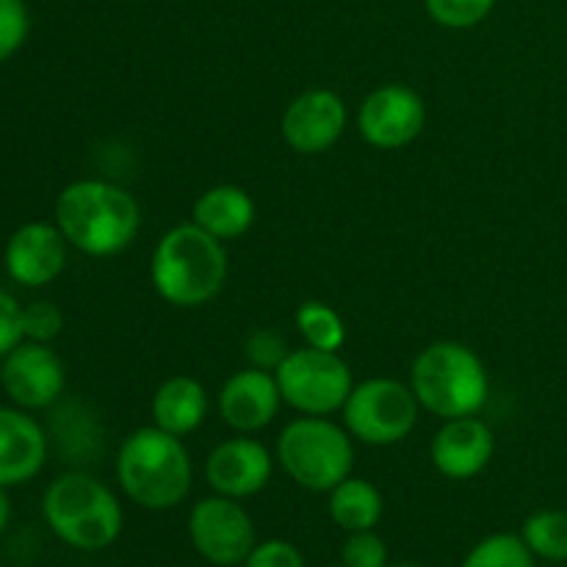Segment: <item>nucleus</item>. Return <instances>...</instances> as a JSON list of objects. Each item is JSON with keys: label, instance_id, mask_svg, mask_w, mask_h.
Here are the masks:
<instances>
[{"label": "nucleus", "instance_id": "nucleus-1", "mask_svg": "<svg viewBox=\"0 0 567 567\" xmlns=\"http://www.w3.org/2000/svg\"><path fill=\"white\" fill-rule=\"evenodd\" d=\"M53 221L66 244L89 258H111L136 241L142 208L127 188L109 181H75L59 194Z\"/></svg>", "mask_w": 567, "mask_h": 567}, {"label": "nucleus", "instance_id": "nucleus-2", "mask_svg": "<svg viewBox=\"0 0 567 567\" xmlns=\"http://www.w3.org/2000/svg\"><path fill=\"white\" fill-rule=\"evenodd\" d=\"M150 280L155 293L175 308L192 310L214 302L227 282L225 241L194 221L169 227L153 249Z\"/></svg>", "mask_w": 567, "mask_h": 567}, {"label": "nucleus", "instance_id": "nucleus-3", "mask_svg": "<svg viewBox=\"0 0 567 567\" xmlns=\"http://www.w3.org/2000/svg\"><path fill=\"white\" fill-rule=\"evenodd\" d=\"M116 482L144 509H172L192 493L194 465L183 437L155 424L131 432L116 452Z\"/></svg>", "mask_w": 567, "mask_h": 567}, {"label": "nucleus", "instance_id": "nucleus-4", "mask_svg": "<svg viewBox=\"0 0 567 567\" xmlns=\"http://www.w3.org/2000/svg\"><path fill=\"white\" fill-rule=\"evenodd\" d=\"M42 513L53 535L78 551H103L114 546L125 526V513L114 491L83 471H70L50 482Z\"/></svg>", "mask_w": 567, "mask_h": 567}, {"label": "nucleus", "instance_id": "nucleus-5", "mask_svg": "<svg viewBox=\"0 0 567 567\" xmlns=\"http://www.w3.org/2000/svg\"><path fill=\"white\" fill-rule=\"evenodd\" d=\"M410 388L421 410L449 421L480 415L491 396V377L471 347L460 341H435L413 360Z\"/></svg>", "mask_w": 567, "mask_h": 567}, {"label": "nucleus", "instance_id": "nucleus-6", "mask_svg": "<svg viewBox=\"0 0 567 567\" xmlns=\"http://www.w3.org/2000/svg\"><path fill=\"white\" fill-rule=\"evenodd\" d=\"M277 463L310 493H330L354 468V437L324 415H302L277 435Z\"/></svg>", "mask_w": 567, "mask_h": 567}, {"label": "nucleus", "instance_id": "nucleus-7", "mask_svg": "<svg viewBox=\"0 0 567 567\" xmlns=\"http://www.w3.org/2000/svg\"><path fill=\"white\" fill-rule=\"evenodd\" d=\"M421 404L410 382L374 377L352 388L343 404V426L354 441L365 446H393L410 437L419 424Z\"/></svg>", "mask_w": 567, "mask_h": 567}, {"label": "nucleus", "instance_id": "nucleus-8", "mask_svg": "<svg viewBox=\"0 0 567 567\" xmlns=\"http://www.w3.org/2000/svg\"><path fill=\"white\" fill-rule=\"evenodd\" d=\"M282 402L302 415H332L343 410L354 380L352 369L338 352L305 347L291 349L275 369Z\"/></svg>", "mask_w": 567, "mask_h": 567}, {"label": "nucleus", "instance_id": "nucleus-9", "mask_svg": "<svg viewBox=\"0 0 567 567\" xmlns=\"http://www.w3.org/2000/svg\"><path fill=\"white\" fill-rule=\"evenodd\" d=\"M186 529L194 551L216 567L244 565L258 543L252 518L241 502L216 493L194 504Z\"/></svg>", "mask_w": 567, "mask_h": 567}, {"label": "nucleus", "instance_id": "nucleus-10", "mask_svg": "<svg viewBox=\"0 0 567 567\" xmlns=\"http://www.w3.org/2000/svg\"><path fill=\"white\" fill-rule=\"evenodd\" d=\"M426 105L415 89L385 83L365 94L358 109V131L377 150H402L421 136Z\"/></svg>", "mask_w": 567, "mask_h": 567}, {"label": "nucleus", "instance_id": "nucleus-11", "mask_svg": "<svg viewBox=\"0 0 567 567\" xmlns=\"http://www.w3.org/2000/svg\"><path fill=\"white\" fill-rule=\"evenodd\" d=\"M0 382L17 408L44 410L64 393L66 371L50 343L22 341L3 358Z\"/></svg>", "mask_w": 567, "mask_h": 567}, {"label": "nucleus", "instance_id": "nucleus-12", "mask_svg": "<svg viewBox=\"0 0 567 567\" xmlns=\"http://www.w3.org/2000/svg\"><path fill=\"white\" fill-rule=\"evenodd\" d=\"M349 122L347 103L330 89H310L293 97L282 114V138L299 155H321L338 144Z\"/></svg>", "mask_w": 567, "mask_h": 567}, {"label": "nucleus", "instance_id": "nucleus-13", "mask_svg": "<svg viewBox=\"0 0 567 567\" xmlns=\"http://www.w3.org/2000/svg\"><path fill=\"white\" fill-rule=\"evenodd\" d=\"M275 474V457L260 441L249 435L227 437L210 449L205 460V480L216 496L241 498L258 496Z\"/></svg>", "mask_w": 567, "mask_h": 567}, {"label": "nucleus", "instance_id": "nucleus-14", "mask_svg": "<svg viewBox=\"0 0 567 567\" xmlns=\"http://www.w3.org/2000/svg\"><path fill=\"white\" fill-rule=\"evenodd\" d=\"M66 247L70 244L55 221H28L17 227L6 244V271L20 286L44 288L59 280L66 269Z\"/></svg>", "mask_w": 567, "mask_h": 567}, {"label": "nucleus", "instance_id": "nucleus-15", "mask_svg": "<svg viewBox=\"0 0 567 567\" xmlns=\"http://www.w3.org/2000/svg\"><path fill=\"white\" fill-rule=\"evenodd\" d=\"M493 452H496L493 430L476 415L443 421V426L432 435L430 443V460L435 471L454 482L480 476L491 465Z\"/></svg>", "mask_w": 567, "mask_h": 567}, {"label": "nucleus", "instance_id": "nucleus-16", "mask_svg": "<svg viewBox=\"0 0 567 567\" xmlns=\"http://www.w3.org/2000/svg\"><path fill=\"white\" fill-rule=\"evenodd\" d=\"M282 408L275 371H236L219 391V415L238 435H255L277 419Z\"/></svg>", "mask_w": 567, "mask_h": 567}, {"label": "nucleus", "instance_id": "nucleus-17", "mask_svg": "<svg viewBox=\"0 0 567 567\" xmlns=\"http://www.w3.org/2000/svg\"><path fill=\"white\" fill-rule=\"evenodd\" d=\"M48 460L42 426L22 410L0 408V487L31 482Z\"/></svg>", "mask_w": 567, "mask_h": 567}, {"label": "nucleus", "instance_id": "nucleus-18", "mask_svg": "<svg viewBox=\"0 0 567 567\" xmlns=\"http://www.w3.org/2000/svg\"><path fill=\"white\" fill-rule=\"evenodd\" d=\"M255 216H258L255 199L249 197L247 188L233 186V183L205 188L192 208L194 225L219 241H236L244 233H249Z\"/></svg>", "mask_w": 567, "mask_h": 567}, {"label": "nucleus", "instance_id": "nucleus-19", "mask_svg": "<svg viewBox=\"0 0 567 567\" xmlns=\"http://www.w3.org/2000/svg\"><path fill=\"white\" fill-rule=\"evenodd\" d=\"M150 410H153V424L158 430L177 437H186L192 432H197L205 424V419H208V391L194 377H169L153 393Z\"/></svg>", "mask_w": 567, "mask_h": 567}, {"label": "nucleus", "instance_id": "nucleus-20", "mask_svg": "<svg viewBox=\"0 0 567 567\" xmlns=\"http://www.w3.org/2000/svg\"><path fill=\"white\" fill-rule=\"evenodd\" d=\"M382 509H385L382 493L360 476H347L341 485L330 491V518L347 535L349 532L374 529L382 518Z\"/></svg>", "mask_w": 567, "mask_h": 567}, {"label": "nucleus", "instance_id": "nucleus-21", "mask_svg": "<svg viewBox=\"0 0 567 567\" xmlns=\"http://www.w3.org/2000/svg\"><path fill=\"white\" fill-rule=\"evenodd\" d=\"M293 321H297L305 347L321 349V352H341L347 343V324H343L341 313L319 299H308L299 305Z\"/></svg>", "mask_w": 567, "mask_h": 567}, {"label": "nucleus", "instance_id": "nucleus-22", "mask_svg": "<svg viewBox=\"0 0 567 567\" xmlns=\"http://www.w3.org/2000/svg\"><path fill=\"white\" fill-rule=\"evenodd\" d=\"M520 537L537 559L567 563V513L565 509H537L520 526Z\"/></svg>", "mask_w": 567, "mask_h": 567}, {"label": "nucleus", "instance_id": "nucleus-23", "mask_svg": "<svg viewBox=\"0 0 567 567\" xmlns=\"http://www.w3.org/2000/svg\"><path fill=\"white\" fill-rule=\"evenodd\" d=\"M535 559L524 537L498 532L476 543L460 567H535Z\"/></svg>", "mask_w": 567, "mask_h": 567}, {"label": "nucleus", "instance_id": "nucleus-24", "mask_svg": "<svg viewBox=\"0 0 567 567\" xmlns=\"http://www.w3.org/2000/svg\"><path fill=\"white\" fill-rule=\"evenodd\" d=\"M424 6L432 22L452 28V31H465V28L485 22L496 0H424Z\"/></svg>", "mask_w": 567, "mask_h": 567}, {"label": "nucleus", "instance_id": "nucleus-25", "mask_svg": "<svg viewBox=\"0 0 567 567\" xmlns=\"http://www.w3.org/2000/svg\"><path fill=\"white\" fill-rule=\"evenodd\" d=\"M28 31H31V14L25 0H0V64L25 44Z\"/></svg>", "mask_w": 567, "mask_h": 567}, {"label": "nucleus", "instance_id": "nucleus-26", "mask_svg": "<svg viewBox=\"0 0 567 567\" xmlns=\"http://www.w3.org/2000/svg\"><path fill=\"white\" fill-rule=\"evenodd\" d=\"M22 330H25V341L50 343L64 330V313L59 310V305L39 299V302L22 308Z\"/></svg>", "mask_w": 567, "mask_h": 567}, {"label": "nucleus", "instance_id": "nucleus-27", "mask_svg": "<svg viewBox=\"0 0 567 567\" xmlns=\"http://www.w3.org/2000/svg\"><path fill=\"white\" fill-rule=\"evenodd\" d=\"M341 565L347 567H385L388 546L374 529L349 532L341 546Z\"/></svg>", "mask_w": 567, "mask_h": 567}, {"label": "nucleus", "instance_id": "nucleus-28", "mask_svg": "<svg viewBox=\"0 0 567 567\" xmlns=\"http://www.w3.org/2000/svg\"><path fill=\"white\" fill-rule=\"evenodd\" d=\"M244 567H305V557L293 543L288 540H264L255 543Z\"/></svg>", "mask_w": 567, "mask_h": 567}, {"label": "nucleus", "instance_id": "nucleus-29", "mask_svg": "<svg viewBox=\"0 0 567 567\" xmlns=\"http://www.w3.org/2000/svg\"><path fill=\"white\" fill-rule=\"evenodd\" d=\"M288 354L286 343H282L280 336L269 330H255L252 336L247 338V358L252 360L255 369L275 371L277 365L282 363V358Z\"/></svg>", "mask_w": 567, "mask_h": 567}, {"label": "nucleus", "instance_id": "nucleus-30", "mask_svg": "<svg viewBox=\"0 0 567 567\" xmlns=\"http://www.w3.org/2000/svg\"><path fill=\"white\" fill-rule=\"evenodd\" d=\"M25 341L22 330V305L11 297L9 291L0 288V358L11 352L14 347Z\"/></svg>", "mask_w": 567, "mask_h": 567}, {"label": "nucleus", "instance_id": "nucleus-31", "mask_svg": "<svg viewBox=\"0 0 567 567\" xmlns=\"http://www.w3.org/2000/svg\"><path fill=\"white\" fill-rule=\"evenodd\" d=\"M9 518H11V502H9V493H6V487H0V532L9 526Z\"/></svg>", "mask_w": 567, "mask_h": 567}, {"label": "nucleus", "instance_id": "nucleus-32", "mask_svg": "<svg viewBox=\"0 0 567 567\" xmlns=\"http://www.w3.org/2000/svg\"><path fill=\"white\" fill-rule=\"evenodd\" d=\"M385 567H421V565H413V563H393L391 565V563H388Z\"/></svg>", "mask_w": 567, "mask_h": 567}, {"label": "nucleus", "instance_id": "nucleus-33", "mask_svg": "<svg viewBox=\"0 0 567 567\" xmlns=\"http://www.w3.org/2000/svg\"><path fill=\"white\" fill-rule=\"evenodd\" d=\"M336 567H347V565H336Z\"/></svg>", "mask_w": 567, "mask_h": 567}]
</instances>
